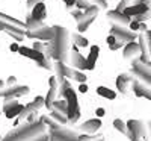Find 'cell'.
Instances as JSON below:
<instances>
[{"label": "cell", "mask_w": 151, "mask_h": 141, "mask_svg": "<svg viewBox=\"0 0 151 141\" xmlns=\"http://www.w3.org/2000/svg\"><path fill=\"white\" fill-rule=\"evenodd\" d=\"M0 28L5 32L15 31V32L26 33V24L20 20H17V18H14V17H9V15L3 14V12H0Z\"/></svg>", "instance_id": "5"}, {"label": "cell", "mask_w": 151, "mask_h": 141, "mask_svg": "<svg viewBox=\"0 0 151 141\" xmlns=\"http://www.w3.org/2000/svg\"><path fill=\"white\" fill-rule=\"evenodd\" d=\"M132 85V79L129 78L127 74H121L118 76V79H116V86L121 93H127L129 91V88Z\"/></svg>", "instance_id": "19"}, {"label": "cell", "mask_w": 151, "mask_h": 141, "mask_svg": "<svg viewBox=\"0 0 151 141\" xmlns=\"http://www.w3.org/2000/svg\"><path fill=\"white\" fill-rule=\"evenodd\" d=\"M52 112H56V114L62 115V117H67V114H68L67 100L65 99H58L53 103V106H52Z\"/></svg>", "instance_id": "18"}, {"label": "cell", "mask_w": 151, "mask_h": 141, "mask_svg": "<svg viewBox=\"0 0 151 141\" xmlns=\"http://www.w3.org/2000/svg\"><path fill=\"white\" fill-rule=\"evenodd\" d=\"M104 2H106V0H104Z\"/></svg>", "instance_id": "47"}, {"label": "cell", "mask_w": 151, "mask_h": 141, "mask_svg": "<svg viewBox=\"0 0 151 141\" xmlns=\"http://www.w3.org/2000/svg\"><path fill=\"white\" fill-rule=\"evenodd\" d=\"M64 76L65 79H73V81H77L80 84H85L86 82V74L77 68H73L67 64H64Z\"/></svg>", "instance_id": "13"}, {"label": "cell", "mask_w": 151, "mask_h": 141, "mask_svg": "<svg viewBox=\"0 0 151 141\" xmlns=\"http://www.w3.org/2000/svg\"><path fill=\"white\" fill-rule=\"evenodd\" d=\"M137 53H141V47H139V44H136V43H129L127 47L124 49V58L125 59L134 58Z\"/></svg>", "instance_id": "20"}, {"label": "cell", "mask_w": 151, "mask_h": 141, "mask_svg": "<svg viewBox=\"0 0 151 141\" xmlns=\"http://www.w3.org/2000/svg\"><path fill=\"white\" fill-rule=\"evenodd\" d=\"M113 126H115V129H116V131H119L121 134H125V135L129 134V127H127V124H125L122 120H119V118L113 120Z\"/></svg>", "instance_id": "27"}, {"label": "cell", "mask_w": 151, "mask_h": 141, "mask_svg": "<svg viewBox=\"0 0 151 141\" xmlns=\"http://www.w3.org/2000/svg\"><path fill=\"white\" fill-rule=\"evenodd\" d=\"M74 8H77L80 11H86V9L91 8V3H89V0H76Z\"/></svg>", "instance_id": "28"}, {"label": "cell", "mask_w": 151, "mask_h": 141, "mask_svg": "<svg viewBox=\"0 0 151 141\" xmlns=\"http://www.w3.org/2000/svg\"><path fill=\"white\" fill-rule=\"evenodd\" d=\"M127 127H129V131H132V140L133 138H139L144 135L145 129H144V126L141 121H137V120H130L127 123Z\"/></svg>", "instance_id": "16"}, {"label": "cell", "mask_w": 151, "mask_h": 141, "mask_svg": "<svg viewBox=\"0 0 151 141\" xmlns=\"http://www.w3.org/2000/svg\"><path fill=\"white\" fill-rule=\"evenodd\" d=\"M106 43H107V46H109V49H112V50H118V49H121L122 46H124V43H121V41H118L113 35H110L109 33V36H107V40H106Z\"/></svg>", "instance_id": "24"}, {"label": "cell", "mask_w": 151, "mask_h": 141, "mask_svg": "<svg viewBox=\"0 0 151 141\" xmlns=\"http://www.w3.org/2000/svg\"><path fill=\"white\" fill-rule=\"evenodd\" d=\"M71 40H73V44L76 46V47H88V40L85 36H82L80 33H73L71 35Z\"/></svg>", "instance_id": "23"}, {"label": "cell", "mask_w": 151, "mask_h": 141, "mask_svg": "<svg viewBox=\"0 0 151 141\" xmlns=\"http://www.w3.org/2000/svg\"><path fill=\"white\" fill-rule=\"evenodd\" d=\"M110 35H113L121 43H127V41H133L134 40V32H132L127 28H112L110 29Z\"/></svg>", "instance_id": "11"}, {"label": "cell", "mask_w": 151, "mask_h": 141, "mask_svg": "<svg viewBox=\"0 0 151 141\" xmlns=\"http://www.w3.org/2000/svg\"><path fill=\"white\" fill-rule=\"evenodd\" d=\"M0 112H2V109H0Z\"/></svg>", "instance_id": "46"}, {"label": "cell", "mask_w": 151, "mask_h": 141, "mask_svg": "<svg viewBox=\"0 0 151 141\" xmlns=\"http://www.w3.org/2000/svg\"><path fill=\"white\" fill-rule=\"evenodd\" d=\"M29 86L27 85H18L17 84V78L11 76V78L6 79L5 82V88L0 91V97H12V99H17V97H21V96H26L29 94Z\"/></svg>", "instance_id": "3"}, {"label": "cell", "mask_w": 151, "mask_h": 141, "mask_svg": "<svg viewBox=\"0 0 151 141\" xmlns=\"http://www.w3.org/2000/svg\"><path fill=\"white\" fill-rule=\"evenodd\" d=\"M18 53H20V55H23V56H26V58H29V59L36 61V64H40V62H41V61H44V58H45L42 53L36 52L35 49H29V47H20Z\"/></svg>", "instance_id": "15"}, {"label": "cell", "mask_w": 151, "mask_h": 141, "mask_svg": "<svg viewBox=\"0 0 151 141\" xmlns=\"http://www.w3.org/2000/svg\"><path fill=\"white\" fill-rule=\"evenodd\" d=\"M50 141H77V140H71V138H65V137H60L56 134H50Z\"/></svg>", "instance_id": "33"}, {"label": "cell", "mask_w": 151, "mask_h": 141, "mask_svg": "<svg viewBox=\"0 0 151 141\" xmlns=\"http://www.w3.org/2000/svg\"><path fill=\"white\" fill-rule=\"evenodd\" d=\"M104 108H97V111H95V114H97V118H100V117H103L104 115Z\"/></svg>", "instance_id": "37"}, {"label": "cell", "mask_w": 151, "mask_h": 141, "mask_svg": "<svg viewBox=\"0 0 151 141\" xmlns=\"http://www.w3.org/2000/svg\"><path fill=\"white\" fill-rule=\"evenodd\" d=\"M55 29V40H53V46H55V52L58 56V61L62 62H68L70 61V40L71 35L68 32V29L62 28V26H53Z\"/></svg>", "instance_id": "2"}, {"label": "cell", "mask_w": 151, "mask_h": 141, "mask_svg": "<svg viewBox=\"0 0 151 141\" xmlns=\"http://www.w3.org/2000/svg\"><path fill=\"white\" fill-rule=\"evenodd\" d=\"M133 3H132V0H121V3L116 6V9L115 11H118V12H122L125 8H129V6H132Z\"/></svg>", "instance_id": "31"}, {"label": "cell", "mask_w": 151, "mask_h": 141, "mask_svg": "<svg viewBox=\"0 0 151 141\" xmlns=\"http://www.w3.org/2000/svg\"><path fill=\"white\" fill-rule=\"evenodd\" d=\"M40 3H44V0H27V8H33Z\"/></svg>", "instance_id": "35"}, {"label": "cell", "mask_w": 151, "mask_h": 141, "mask_svg": "<svg viewBox=\"0 0 151 141\" xmlns=\"http://www.w3.org/2000/svg\"><path fill=\"white\" fill-rule=\"evenodd\" d=\"M98 141H103V138H101V140H98Z\"/></svg>", "instance_id": "43"}, {"label": "cell", "mask_w": 151, "mask_h": 141, "mask_svg": "<svg viewBox=\"0 0 151 141\" xmlns=\"http://www.w3.org/2000/svg\"><path fill=\"white\" fill-rule=\"evenodd\" d=\"M42 141H48V138H45V140H42Z\"/></svg>", "instance_id": "42"}, {"label": "cell", "mask_w": 151, "mask_h": 141, "mask_svg": "<svg viewBox=\"0 0 151 141\" xmlns=\"http://www.w3.org/2000/svg\"><path fill=\"white\" fill-rule=\"evenodd\" d=\"M101 127V121H100V118H91V120H86L85 123H82L79 126V129L82 132H85L86 135H94L97 134V131Z\"/></svg>", "instance_id": "14"}, {"label": "cell", "mask_w": 151, "mask_h": 141, "mask_svg": "<svg viewBox=\"0 0 151 141\" xmlns=\"http://www.w3.org/2000/svg\"><path fill=\"white\" fill-rule=\"evenodd\" d=\"M98 11H100L98 8L91 6L89 9L83 11L79 17H76V21H77V29H79V32H85L88 28L91 26L92 21L95 20V17L98 15Z\"/></svg>", "instance_id": "6"}, {"label": "cell", "mask_w": 151, "mask_h": 141, "mask_svg": "<svg viewBox=\"0 0 151 141\" xmlns=\"http://www.w3.org/2000/svg\"><path fill=\"white\" fill-rule=\"evenodd\" d=\"M58 94H59V82L55 76V78H50V81H48V94L45 97V105L44 106L52 109L53 103L58 100Z\"/></svg>", "instance_id": "8"}, {"label": "cell", "mask_w": 151, "mask_h": 141, "mask_svg": "<svg viewBox=\"0 0 151 141\" xmlns=\"http://www.w3.org/2000/svg\"><path fill=\"white\" fill-rule=\"evenodd\" d=\"M18 105V100L17 99H12V97H8L5 102H3V106H2V111L6 114L9 109H12L14 106H17Z\"/></svg>", "instance_id": "25"}, {"label": "cell", "mask_w": 151, "mask_h": 141, "mask_svg": "<svg viewBox=\"0 0 151 141\" xmlns=\"http://www.w3.org/2000/svg\"><path fill=\"white\" fill-rule=\"evenodd\" d=\"M65 100H67V105H68V114H67L68 124H73V123H76V121L80 118V108H79L77 96H76L73 88H70L68 91H67Z\"/></svg>", "instance_id": "4"}, {"label": "cell", "mask_w": 151, "mask_h": 141, "mask_svg": "<svg viewBox=\"0 0 151 141\" xmlns=\"http://www.w3.org/2000/svg\"><path fill=\"white\" fill-rule=\"evenodd\" d=\"M32 49H35L36 52H40V53H42V55H45V52H47V49H45V44L44 43H41V41H35L33 43V47Z\"/></svg>", "instance_id": "29"}, {"label": "cell", "mask_w": 151, "mask_h": 141, "mask_svg": "<svg viewBox=\"0 0 151 141\" xmlns=\"http://www.w3.org/2000/svg\"><path fill=\"white\" fill-rule=\"evenodd\" d=\"M6 33H8L9 36H12V38H14L15 41H23L24 35H26V33H23V32H15V31H8Z\"/></svg>", "instance_id": "30"}, {"label": "cell", "mask_w": 151, "mask_h": 141, "mask_svg": "<svg viewBox=\"0 0 151 141\" xmlns=\"http://www.w3.org/2000/svg\"><path fill=\"white\" fill-rule=\"evenodd\" d=\"M107 20L112 24V28H125L127 24H130V18L125 17L122 12H118V11H109Z\"/></svg>", "instance_id": "9"}, {"label": "cell", "mask_w": 151, "mask_h": 141, "mask_svg": "<svg viewBox=\"0 0 151 141\" xmlns=\"http://www.w3.org/2000/svg\"><path fill=\"white\" fill-rule=\"evenodd\" d=\"M139 2H141V0H137V3H139Z\"/></svg>", "instance_id": "44"}, {"label": "cell", "mask_w": 151, "mask_h": 141, "mask_svg": "<svg viewBox=\"0 0 151 141\" xmlns=\"http://www.w3.org/2000/svg\"><path fill=\"white\" fill-rule=\"evenodd\" d=\"M64 2H65V5H67L68 9H73L74 5H76V0H64Z\"/></svg>", "instance_id": "36"}, {"label": "cell", "mask_w": 151, "mask_h": 141, "mask_svg": "<svg viewBox=\"0 0 151 141\" xmlns=\"http://www.w3.org/2000/svg\"><path fill=\"white\" fill-rule=\"evenodd\" d=\"M30 17L36 21H42L45 17H47V9H45V5L44 3H40L32 8V12H29Z\"/></svg>", "instance_id": "17"}, {"label": "cell", "mask_w": 151, "mask_h": 141, "mask_svg": "<svg viewBox=\"0 0 151 141\" xmlns=\"http://www.w3.org/2000/svg\"><path fill=\"white\" fill-rule=\"evenodd\" d=\"M48 141H50V137H48Z\"/></svg>", "instance_id": "45"}, {"label": "cell", "mask_w": 151, "mask_h": 141, "mask_svg": "<svg viewBox=\"0 0 151 141\" xmlns=\"http://www.w3.org/2000/svg\"><path fill=\"white\" fill-rule=\"evenodd\" d=\"M98 52H100V47H98V46H92V47H91V53H89V56L86 58L88 70H94L95 61H97V58H98Z\"/></svg>", "instance_id": "21"}, {"label": "cell", "mask_w": 151, "mask_h": 141, "mask_svg": "<svg viewBox=\"0 0 151 141\" xmlns=\"http://www.w3.org/2000/svg\"><path fill=\"white\" fill-rule=\"evenodd\" d=\"M79 91L85 94V93L88 91V85H86V84H82V85H80V88H79Z\"/></svg>", "instance_id": "39"}, {"label": "cell", "mask_w": 151, "mask_h": 141, "mask_svg": "<svg viewBox=\"0 0 151 141\" xmlns=\"http://www.w3.org/2000/svg\"><path fill=\"white\" fill-rule=\"evenodd\" d=\"M91 6H95L98 9H106V2L104 0H89Z\"/></svg>", "instance_id": "32"}, {"label": "cell", "mask_w": 151, "mask_h": 141, "mask_svg": "<svg viewBox=\"0 0 151 141\" xmlns=\"http://www.w3.org/2000/svg\"><path fill=\"white\" fill-rule=\"evenodd\" d=\"M48 137H50L48 127L42 121H38L35 124H24L15 127L2 141H42Z\"/></svg>", "instance_id": "1"}, {"label": "cell", "mask_w": 151, "mask_h": 141, "mask_svg": "<svg viewBox=\"0 0 151 141\" xmlns=\"http://www.w3.org/2000/svg\"><path fill=\"white\" fill-rule=\"evenodd\" d=\"M26 36L36 38V40H42V41H53L55 40V29L42 24L41 28H38L35 31H26Z\"/></svg>", "instance_id": "7"}, {"label": "cell", "mask_w": 151, "mask_h": 141, "mask_svg": "<svg viewBox=\"0 0 151 141\" xmlns=\"http://www.w3.org/2000/svg\"><path fill=\"white\" fill-rule=\"evenodd\" d=\"M132 141H142V140H139V138H133Z\"/></svg>", "instance_id": "41"}, {"label": "cell", "mask_w": 151, "mask_h": 141, "mask_svg": "<svg viewBox=\"0 0 151 141\" xmlns=\"http://www.w3.org/2000/svg\"><path fill=\"white\" fill-rule=\"evenodd\" d=\"M139 28H141V23H136V21H130V24H129V29H130L132 32L137 31Z\"/></svg>", "instance_id": "34"}, {"label": "cell", "mask_w": 151, "mask_h": 141, "mask_svg": "<svg viewBox=\"0 0 151 141\" xmlns=\"http://www.w3.org/2000/svg\"><path fill=\"white\" fill-rule=\"evenodd\" d=\"M148 12V6L145 3H134L129 8H125L122 11V14L129 18H133V17H137V15H147Z\"/></svg>", "instance_id": "12"}, {"label": "cell", "mask_w": 151, "mask_h": 141, "mask_svg": "<svg viewBox=\"0 0 151 141\" xmlns=\"http://www.w3.org/2000/svg\"><path fill=\"white\" fill-rule=\"evenodd\" d=\"M70 62H71L73 68H77V70H80V71H82V70H88L86 58L79 53V50H77V47H76V46L70 50Z\"/></svg>", "instance_id": "10"}, {"label": "cell", "mask_w": 151, "mask_h": 141, "mask_svg": "<svg viewBox=\"0 0 151 141\" xmlns=\"http://www.w3.org/2000/svg\"><path fill=\"white\" fill-rule=\"evenodd\" d=\"M9 49H11V52H18V50H20V46H18L17 43H12V44L9 46Z\"/></svg>", "instance_id": "38"}, {"label": "cell", "mask_w": 151, "mask_h": 141, "mask_svg": "<svg viewBox=\"0 0 151 141\" xmlns=\"http://www.w3.org/2000/svg\"><path fill=\"white\" fill-rule=\"evenodd\" d=\"M97 94L104 97V99H109V100H113L116 97V93L112 91V89H109V88H106V86H98L97 88Z\"/></svg>", "instance_id": "22"}, {"label": "cell", "mask_w": 151, "mask_h": 141, "mask_svg": "<svg viewBox=\"0 0 151 141\" xmlns=\"http://www.w3.org/2000/svg\"><path fill=\"white\" fill-rule=\"evenodd\" d=\"M23 109H24V106L18 103L17 106H14L12 109H9V111L6 112V117H8V118H17L18 115H20V114L23 112Z\"/></svg>", "instance_id": "26"}, {"label": "cell", "mask_w": 151, "mask_h": 141, "mask_svg": "<svg viewBox=\"0 0 151 141\" xmlns=\"http://www.w3.org/2000/svg\"><path fill=\"white\" fill-rule=\"evenodd\" d=\"M5 88V81H0V91Z\"/></svg>", "instance_id": "40"}]
</instances>
